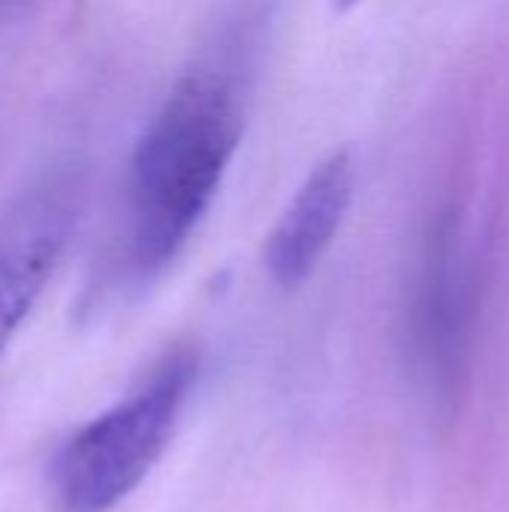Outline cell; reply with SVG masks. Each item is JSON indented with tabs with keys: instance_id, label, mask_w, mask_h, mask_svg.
<instances>
[{
	"instance_id": "obj_5",
	"label": "cell",
	"mask_w": 509,
	"mask_h": 512,
	"mask_svg": "<svg viewBox=\"0 0 509 512\" xmlns=\"http://www.w3.org/2000/svg\"><path fill=\"white\" fill-rule=\"evenodd\" d=\"M354 189L357 168L348 150L330 153L309 171L264 246V264L276 285L297 288L315 273L348 219Z\"/></svg>"
},
{
	"instance_id": "obj_2",
	"label": "cell",
	"mask_w": 509,
	"mask_h": 512,
	"mask_svg": "<svg viewBox=\"0 0 509 512\" xmlns=\"http://www.w3.org/2000/svg\"><path fill=\"white\" fill-rule=\"evenodd\" d=\"M198 378V354L174 351L114 408L81 426L54 456L51 489L63 512H108L165 453Z\"/></svg>"
},
{
	"instance_id": "obj_3",
	"label": "cell",
	"mask_w": 509,
	"mask_h": 512,
	"mask_svg": "<svg viewBox=\"0 0 509 512\" xmlns=\"http://www.w3.org/2000/svg\"><path fill=\"white\" fill-rule=\"evenodd\" d=\"M78 222V180L54 174L21 192L0 216V354L54 276Z\"/></svg>"
},
{
	"instance_id": "obj_1",
	"label": "cell",
	"mask_w": 509,
	"mask_h": 512,
	"mask_svg": "<svg viewBox=\"0 0 509 512\" xmlns=\"http://www.w3.org/2000/svg\"><path fill=\"white\" fill-rule=\"evenodd\" d=\"M240 135L243 93L228 63L204 60L171 87L135 141L126 171V279L150 282L183 252L222 189Z\"/></svg>"
},
{
	"instance_id": "obj_4",
	"label": "cell",
	"mask_w": 509,
	"mask_h": 512,
	"mask_svg": "<svg viewBox=\"0 0 509 512\" xmlns=\"http://www.w3.org/2000/svg\"><path fill=\"white\" fill-rule=\"evenodd\" d=\"M411 357L435 399L456 393L471 327V288L453 237H438L420 270L411 303Z\"/></svg>"
},
{
	"instance_id": "obj_6",
	"label": "cell",
	"mask_w": 509,
	"mask_h": 512,
	"mask_svg": "<svg viewBox=\"0 0 509 512\" xmlns=\"http://www.w3.org/2000/svg\"><path fill=\"white\" fill-rule=\"evenodd\" d=\"M357 3H360V0H333V6H336L339 12H345V9H354Z\"/></svg>"
}]
</instances>
